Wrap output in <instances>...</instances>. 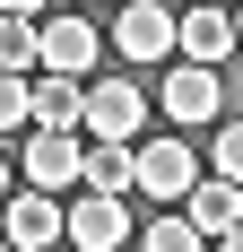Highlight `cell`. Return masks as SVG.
<instances>
[{
	"label": "cell",
	"mask_w": 243,
	"mask_h": 252,
	"mask_svg": "<svg viewBox=\"0 0 243 252\" xmlns=\"http://www.w3.org/2000/svg\"><path fill=\"white\" fill-rule=\"evenodd\" d=\"M113 52L122 61H165V52H182V18L165 0H122L113 9Z\"/></svg>",
	"instance_id": "6da1fadb"
},
{
	"label": "cell",
	"mask_w": 243,
	"mask_h": 252,
	"mask_svg": "<svg viewBox=\"0 0 243 252\" xmlns=\"http://www.w3.org/2000/svg\"><path fill=\"white\" fill-rule=\"evenodd\" d=\"M26 183L35 191L87 183V130H26Z\"/></svg>",
	"instance_id": "7a4b0ae2"
},
{
	"label": "cell",
	"mask_w": 243,
	"mask_h": 252,
	"mask_svg": "<svg viewBox=\"0 0 243 252\" xmlns=\"http://www.w3.org/2000/svg\"><path fill=\"white\" fill-rule=\"evenodd\" d=\"M87 139H148V87L96 78L87 87Z\"/></svg>",
	"instance_id": "3957f363"
},
{
	"label": "cell",
	"mask_w": 243,
	"mask_h": 252,
	"mask_svg": "<svg viewBox=\"0 0 243 252\" xmlns=\"http://www.w3.org/2000/svg\"><path fill=\"white\" fill-rule=\"evenodd\" d=\"M139 191L156 209H165V200H191V191H200V157L182 148V139H139Z\"/></svg>",
	"instance_id": "277c9868"
},
{
	"label": "cell",
	"mask_w": 243,
	"mask_h": 252,
	"mask_svg": "<svg viewBox=\"0 0 243 252\" xmlns=\"http://www.w3.org/2000/svg\"><path fill=\"white\" fill-rule=\"evenodd\" d=\"M235 44H243V26H235L226 0H182V61H209L217 70Z\"/></svg>",
	"instance_id": "5b68a950"
},
{
	"label": "cell",
	"mask_w": 243,
	"mask_h": 252,
	"mask_svg": "<svg viewBox=\"0 0 243 252\" xmlns=\"http://www.w3.org/2000/svg\"><path fill=\"white\" fill-rule=\"evenodd\" d=\"M70 244H78V252H113V244H130V209H122V191H87V200L70 209Z\"/></svg>",
	"instance_id": "8992f818"
},
{
	"label": "cell",
	"mask_w": 243,
	"mask_h": 252,
	"mask_svg": "<svg viewBox=\"0 0 243 252\" xmlns=\"http://www.w3.org/2000/svg\"><path fill=\"white\" fill-rule=\"evenodd\" d=\"M165 122H217V70L209 61H174L165 70Z\"/></svg>",
	"instance_id": "52a82bcc"
},
{
	"label": "cell",
	"mask_w": 243,
	"mask_h": 252,
	"mask_svg": "<svg viewBox=\"0 0 243 252\" xmlns=\"http://www.w3.org/2000/svg\"><path fill=\"white\" fill-rule=\"evenodd\" d=\"M96 35H104L96 18H44V70L87 78V70H96Z\"/></svg>",
	"instance_id": "ba28073f"
},
{
	"label": "cell",
	"mask_w": 243,
	"mask_h": 252,
	"mask_svg": "<svg viewBox=\"0 0 243 252\" xmlns=\"http://www.w3.org/2000/svg\"><path fill=\"white\" fill-rule=\"evenodd\" d=\"M35 130H87V87L70 70H35Z\"/></svg>",
	"instance_id": "9c48e42d"
},
{
	"label": "cell",
	"mask_w": 243,
	"mask_h": 252,
	"mask_svg": "<svg viewBox=\"0 0 243 252\" xmlns=\"http://www.w3.org/2000/svg\"><path fill=\"white\" fill-rule=\"evenodd\" d=\"M52 235H70V218L52 209V191L26 183L18 200H9V244H18V252H52Z\"/></svg>",
	"instance_id": "30bf717a"
},
{
	"label": "cell",
	"mask_w": 243,
	"mask_h": 252,
	"mask_svg": "<svg viewBox=\"0 0 243 252\" xmlns=\"http://www.w3.org/2000/svg\"><path fill=\"white\" fill-rule=\"evenodd\" d=\"M182 209H191V218H200V235L217 244V235H235V226H243V183H235V174H209Z\"/></svg>",
	"instance_id": "8fae6325"
},
{
	"label": "cell",
	"mask_w": 243,
	"mask_h": 252,
	"mask_svg": "<svg viewBox=\"0 0 243 252\" xmlns=\"http://www.w3.org/2000/svg\"><path fill=\"white\" fill-rule=\"evenodd\" d=\"M87 191H139V139H87Z\"/></svg>",
	"instance_id": "7c38bea8"
},
{
	"label": "cell",
	"mask_w": 243,
	"mask_h": 252,
	"mask_svg": "<svg viewBox=\"0 0 243 252\" xmlns=\"http://www.w3.org/2000/svg\"><path fill=\"white\" fill-rule=\"evenodd\" d=\"M200 244H209V235H200L191 209H182V218H156V226L139 235V252H200Z\"/></svg>",
	"instance_id": "4fadbf2b"
},
{
	"label": "cell",
	"mask_w": 243,
	"mask_h": 252,
	"mask_svg": "<svg viewBox=\"0 0 243 252\" xmlns=\"http://www.w3.org/2000/svg\"><path fill=\"white\" fill-rule=\"evenodd\" d=\"M209 165L243 183V122H217V157H209Z\"/></svg>",
	"instance_id": "5bb4252c"
},
{
	"label": "cell",
	"mask_w": 243,
	"mask_h": 252,
	"mask_svg": "<svg viewBox=\"0 0 243 252\" xmlns=\"http://www.w3.org/2000/svg\"><path fill=\"white\" fill-rule=\"evenodd\" d=\"M0 9H9V18H35V9H44V0H0Z\"/></svg>",
	"instance_id": "9a60e30c"
},
{
	"label": "cell",
	"mask_w": 243,
	"mask_h": 252,
	"mask_svg": "<svg viewBox=\"0 0 243 252\" xmlns=\"http://www.w3.org/2000/svg\"><path fill=\"white\" fill-rule=\"evenodd\" d=\"M217 252H243V226H235V235H217Z\"/></svg>",
	"instance_id": "2e32d148"
},
{
	"label": "cell",
	"mask_w": 243,
	"mask_h": 252,
	"mask_svg": "<svg viewBox=\"0 0 243 252\" xmlns=\"http://www.w3.org/2000/svg\"><path fill=\"white\" fill-rule=\"evenodd\" d=\"M87 9H122V0H87Z\"/></svg>",
	"instance_id": "e0dca14e"
},
{
	"label": "cell",
	"mask_w": 243,
	"mask_h": 252,
	"mask_svg": "<svg viewBox=\"0 0 243 252\" xmlns=\"http://www.w3.org/2000/svg\"><path fill=\"white\" fill-rule=\"evenodd\" d=\"M235 26H243V9H235Z\"/></svg>",
	"instance_id": "ac0fdd59"
}]
</instances>
